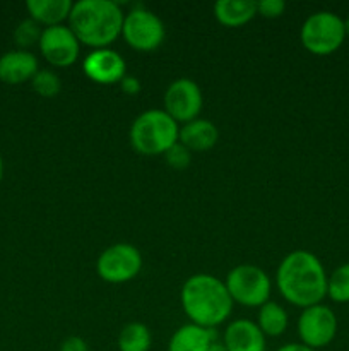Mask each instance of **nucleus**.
Here are the masks:
<instances>
[{"mask_svg":"<svg viewBox=\"0 0 349 351\" xmlns=\"http://www.w3.org/2000/svg\"><path fill=\"white\" fill-rule=\"evenodd\" d=\"M327 273L320 259L308 250H294L281 261L276 283L281 297L291 305L307 308L327 297Z\"/></svg>","mask_w":349,"mask_h":351,"instance_id":"nucleus-1","label":"nucleus"},{"mask_svg":"<svg viewBox=\"0 0 349 351\" xmlns=\"http://www.w3.org/2000/svg\"><path fill=\"white\" fill-rule=\"evenodd\" d=\"M181 307L192 324L214 329L229 317L233 300L224 281L211 274H194L181 287Z\"/></svg>","mask_w":349,"mask_h":351,"instance_id":"nucleus-2","label":"nucleus"},{"mask_svg":"<svg viewBox=\"0 0 349 351\" xmlns=\"http://www.w3.org/2000/svg\"><path fill=\"white\" fill-rule=\"evenodd\" d=\"M125 14L113 0H79L72 7L68 27L79 43L88 47L108 48L122 34Z\"/></svg>","mask_w":349,"mask_h":351,"instance_id":"nucleus-3","label":"nucleus"},{"mask_svg":"<svg viewBox=\"0 0 349 351\" xmlns=\"http://www.w3.org/2000/svg\"><path fill=\"white\" fill-rule=\"evenodd\" d=\"M178 123L164 110H147L130 127V144L144 156H159L178 143Z\"/></svg>","mask_w":349,"mask_h":351,"instance_id":"nucleus-4","label":"nucleus"},{"mask_svg":"<svg viewBox=\"0 0 349 351\" xmlns=\"http://www.w3.org/2000/svg\"><path fill=\"white\" fill-rule=\"evenodd\" d=\"M300 40L310 53H334L346 40L344 19L331 10H318L305 19L300 31Z\"/></svg>","mask_w":349,"mask_h":351,"instance_id":"nucleus-5","label":"nucleus"},{"mask_svg":"<svg viewBox=\"0 0 349 351\" xmlns=\"http://www.w3.org/2000/svg\"><path fill=\"white\" fill-rule=\"evenodd\" d=\"M233 304L243 307H262L270 298V280L263 269L253 264L233 267L224 280Z\"/></svg>","mask_w":349,"mask_h":351,"instance_id":"nucleus-6","label":"nucleus"},{"mask_svg":"<svg viewBox=\"0 0 349 351\" xmlns=\"http://www.w3.org/2000/svg\"><path fill=\"white\" fill-rule=\"evenodd\" d=\"M142 269V254L132 243H115L101 252L96 271L103 281L112 285L127 283Z\"/></svg>","mask_w":349,"mask_h":351,"instance_id":"nucleus-7","label":"nucleus"},{"mask_svg":"<svg viewBox=\"0 0 349 351\" xmlns=\"http://www.w3.org/2000/svg\"><path fill=\"white\" fill-rule=\"evenodd\" d=\"M164 24L151 10L137 7L125 14L122 36L127 45L139 51H153L164 41Z\"/></svg>","mask_w":349,"mask_h":351,"instance_id":"nucleus-8","label":"nucleus"},{"mask_svg":"<svg viewBox=\"0 0 349 351\" xmlns=\"http://www.w3.org/2000/svg\"><path fill=\"white\" fill-rule=\"evenodd\" d=\"M337 317L334 311L324 304L303 308L298 319V336L301 343L311 350L331 345L337 335Z\"/></svg>","mask_w":349,"mask_h":351,"instance_id":"nucleus-9","label":"nucleus"},{"mask_svg":"<svg viewBox=\"0 0 349 351\" xmlns=\"http://www.w3.org/2000/svg\"><path fill=\"white\" fill-rule=\"evenodd\" d=\"M204 98L195 81L188 77L174 79L164 93V112L174 122H192L201 113Z\"/></svg>","mask_w":349,"mask_h":351,"instance_id":"nucleus-10","label":"nucleus"},{"mask_svg":"<svg viewBox=\"0 0 349 351\" xmlns=\"http://www.w3.org/2000/svg\"><path fill=\"white\" fill-rule=\"evenodd\" d=\"M40 51L53 67H68L79 58V43L74 31L65 24L44 27L40 38Z\"/></svg>","mask_w":349,"mask_h":351,"instance_id":"nucleus-11","label":"nucleus"},{"mask_svg":"<svg viewBox=\"0 0 349 351\" xmlns=\"http://www.w3.org/2000/svg\"><path fill=\"white\" fill-rule=\"evenodd\" d=\"M82 69L84 74L98 84H115L127 75L125 60L112 48L92 50L82 62Z\"/></svg>","mask_w":349,"mask_h":351,"instance_id":"nucleus-12","label":"nucleus"},{"mask_svg":"<svg viewBox=\"0 0 349 351\" xmlns=\"http://www.w3.org/2000/svg\"><path fill=\"white\" fill-rule=\"evenodd\" d=\"M222 345L228 351H266V336L257 322L236 319L224 329Z\"/></svg>","mask_w":349,"mask_h":351,"instance_id":"nucleus-13","label":"nucleus"},{"mask_svg":"<svg viewBox=\"0 0 349 351\" xmlns=\"http://www.w3.org/2000/svg\"><path fill=\"white\" fill-rule=\"evenodd\" d=\"M40 71L38 58L29 50H10L0 57V81L5 84H23Z\"/></svg>","mask_w":349,"mask_h":351,"instance_id":"nucleus-14","label":"nucleus"},{"mask_svg":"<svg viewBox=\"0 0 349 351\" xmlns=\"http://www.w3.org/2000/svg\"><path fill=\"white\" fill-rule=\"evenodd\" d=\"M218 139V127L207 119H195L183 123L178 132V143L187 147L190 153H204V151L212 149Z\"/></svg>","mask_w":349,"mask_h":351,"instance_id":"nucleus-15","label":"nucleus"},{"mask_svg":"<svg viewBox=\"0 0 349 351\" xmlns=\"http://www.w3.org/2000/svg\"><path fill=\"white\" fill-rule=\"evenodd\" d=\"M214 343V331L197 324H185L173 332L168 351H209Z\"/></svg>","mask_w":349,"mask_h":351,"instance_id":"nucleus-16","label":"nucleus"},{"mask_svg":"<svg viewBox=\"0 0 349 351\" xmlns=\"http://www.w3.org/2000/svg\"><path fill=\"white\" fill-rule=\"evenodd\" d=\"M74 3L70 0H27L26 9L31 19L43 26H60L68 21Z\"/></svg>","mask_w":349,"mask_h":351,"instance_id":"nucleus-17","label":"nucleus"},{"mask_svg":"<svg viewBox=\"0 0 349 351\" xmlns=\"http://www.w3.org/2000/svg\"><path fill=\"white\" fill-rule=\"evenodd\" d=\"M214 16L222 26H243L257 16V2L253 0H219L214 3Z\"/></svg>","mask_w":349,"mask_h":351,"instance_id":"nucleus-18","label":"nucleus"},{"mask_svg":"<svg viewBox=\"0 0 349 351\" xmlns=\"http://www.w3.org/2000/svg\"><path fill=\"white\" fill-rule=\"evenodd\" d=\"M257 326H259L266 338L267 336L277 338V336L284 335L287 329V312L279 304L269 300L260 307Z\"/></svg>","mask_w":349,"mask_h":351,"instance_id":"nucleus-19","label":"nucleus"},{"mask_svg":"<svg viewBox=\"0 0 349 351\" xmlns=\"http://www.w3.org/2000/svg\"><path fill=\"white\" fill-rule=\"evenodd\" d=\"M153 345V336L149 328L142 322H129L118 335L120 351H149Z\"/></svg>","mask_w":349,"mask_h":351,"instance_id":"nucleus-20","label":"nucleus"},{"mask_svg":"<svg viewBox=\"0 0 349 351\" xmlns=\"http://www.w3.org/2000/svg\"><path fill=\"white\" fill-rule=\"evenodd\" d=\"M327 297L335 304H349V263L339 266L327 278Z\"/></svg>","mask_w":349,"mask_h":351,"instance_id":"nucleus-21","label":"nucleus"},{"mask_svg":"<svg viewBox=\"0 0 349 351\" xmlns=\"http://www.w3.org/2000/svg\"><path fill=\"white\" fill-rule=\"evenodd\" d=\"M31 86L34 91L43 98H55L62 91V81L53 71L48 69H40L31 79Z\"/></svg>","mask_w":349,"mask_h":351,"instance_id":"nucleus-22","label":"nucleus"},{"mask_svg":"<svg viewBox=\"0 0 349 351\" xmlns=\"http://www.w3.org/2000/svg\"><path fill=\"white\" fill-rule=\"evenodd\" d=\"M41 33H43V29H41L40 24L29 17V19H24L17 24L16 31H14V41L19 47V50H27L34 43H40Z\"/></svg>","mask_w":349,"mask_h":351,"instance_id":"nucleus-23","label":"nucleus"},{"mask_svg":"<svg viewBox=\"0 0 349 351\" xmlns=\"http://www.w3.org/2000/svg\"><path fill=\"white\" fill-rule=\"evenodd\" d=\"M164 158H166L168 165H170L171 168H174V170H183V168H187L188 165H190L192 154L187 147L181 146L180 143H177L164 153Z\"/></svg>","mask_w":349,"mask_h":351,"instance_id":"nucleus-24","label":"nucleus"},{"mask_svg":"<svg viewBox=\"0 0 349 351\" xmlns=\"http://www.w3.org/2000/svg\"><path fill=\"white\" fill-rule=\"evenodd\" d=\"M286 10V3L283 0H260L257 2V14H260L266 19H276V17L283 16Z\"/></svg>","mask_w":349,"mask_h":351,"instance_id":"nucleus-25","label":"nucleus"},{"mask_svg":"<svg viewBox=\"0 0 349 351\" xmlns=\"http://www.w3.org/2000/svg\"><path fill=\"white\" fill-rule=\"evenodd\" d=\"M58 351H91L89 345L86 343V339H82L81 336H68L64 341L60 343V350Z\"/></svg>","mask_w":349,"mask_h":351,"instance_id":"nucleus-26","label":"nucleus"},{"mask_svg":"<svg viewBox=\"0 0 349 351\" xmlns=\"http://www.w3.org/2000/svg\"><path fill=\"white\" fill-rule=\"evenodd\" d=\"M120 88H122V91L125 93V95L135 96L139 95L142 86H140V81L137 77H133V75H125V77L120 81Z\"/></svg>","mask_w":349,"mask_h":351,"instance_id":"nucleus-27","label":"nucleus"},{"mask_svg":"<svg viewBox=\"0 0 349 351\" xmlns=\"http://www.w3.org/2000/svg\"><path fill=\"white\" fill-rule=\"evenodd\" d=\"M276 351H317V350L308 348V346H305L303 343H289V345L281 346V348H277Z\"/></svg>","mask_w":349,"mask_h":351,"instance_id":"nucleus-28","label":"nucleus"},{"mask_svg":"<svg viewBox=\"0 0 349 351\" xmlns=\"http://www.w3.org/2000/svg\"><path fill=\"white\" fill-rule=\"evenodd\" d=\"M209 351H228L226 350V346L222 345V343H218V341H214L211 345V348H209Z\"/></svg>","mask_w":349,"mask_h":351,"instance_id":"nucleus-29","label":"nucleus"},{"mask_svg":"<svg viewBox=\"0 0 349 351\" xmlns=\"http://www.w3.org/2000/svg\"><path fill=\"white\" fill-rule=\"evenodd\" d=\"M3 177V160H2V154H0V182H2Z\"/></svg>","mask_w":349,"mask_h":351,"instance_id":"nucleus-30","label":"nucleus"},{"mask_svg":"<svg viewBox=\"0 0 349 351\" xmlns=\"http://www.w3.org/2000/svg\"><path fill=\"white\" fill-rule=\"evenodd\" d=\"M344 29H346V36H349V17L344 19Z\"/></svg>","mask_w":349,"mask_h":351,"instance_id":"nucleus-31","label":"nucleus"}]
</instances>
